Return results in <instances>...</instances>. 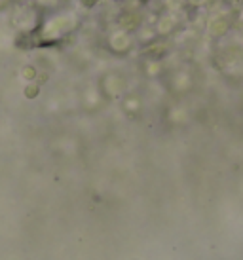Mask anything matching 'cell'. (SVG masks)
Instances as JSON below:
<instances>
[{"mask_svg": "<svg viewBox=\"0 0 243 260\" xmlns=\"http://www.w3.org/2000/svg\"><path fill=\"white\" fill-rule=\"evenodd\" d=\"M80 2H82V4H84L86 8H93L95 4H97V2H99V0H80Z\"/></svg>", "mask_w": 243, "mask_h": 260, "instance_id": "cell-1", "label": "cell"}, {"mask_svg": "<svg viewBox=\"0 0 243 260\" xmlns=\"http://www.w3.org/2000/svg\"><path fill=\"white\" fill-rule=\"evenodd\" d=\"M190 2H192V4H203L205 0H190Z\"/></svg>", "mask_w": 243, "mask_h": 260, "instance_id": "cell-2", "label": "cell"}, {"mask_svg": "<svg viewBox=\"0 0 243 260\" xmlns=\"http://www.w3.org/2000/svg\"><path fill=\"white\" fill-rule=\"evenodd\" d=\"M6 4H8V0H0V10L6 6Z\"/></svg>", "mask_w": 243, "mask_h": 260, "instance_id": "cell-3", "label": "cell"}, {"mask_svg": "<svg viewBox=\"0 0 243 260\" xmlns=\"http://www.w3.org/2000/svg\"><path fill=\"white\" fill-rule=\"evenodd\" d=\"M141 2H150V0H141Z\"/></svg>", "mask_w": 243, "mask_h": 260, "instance_id": "cell-4", "label": "cell"}]
</instances>
